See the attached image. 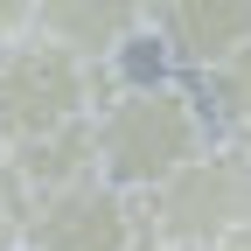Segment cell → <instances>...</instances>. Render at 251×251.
<instances>
[{
    "instance_id": "obj_1",
    "label": "cell",
    "mask_w": 251,
    "mask_h": 251,
    "mask_svg": "<svg viewBox=\"0 0 251 251\" xmlns=\"http://www.w3.org/2000/svg\"><path fill=\"white\" fill-rule=\"evenodd\" d=\"M98 140H105V181L147 202L209 153V126L181 84H126L98 112Z\"/></svg>"
},
{
    "instance_id": "obj_2",
    "label": "cell",
    "mask_w": 251,
    "mask_h": 251,
    "mask_svg": "<svg viewBox=\"0 0 251 251\" xmlns=\"http://www.w3.org/2000/svg\"><path fill=\"white\" fill-rule=\"evenodd\" d=\"M112 98H119L112 70L70 56L49 35L0 49V147H14V153L35 147V140H56L77 119H98Z\"/></svg>"
},
{
    "instance_id": "obj_3",
    "label": "cell",
    "mask_w": 251,
    "mask_h": 251,
    "mask_svg": "<svg viewBox=\"0 0 251 251\" xmlns=\"http://www.w3.org/2000/svg\"><path fill=\"white\" fill-rule=\"evenodd\" d=\"M153 244L168 251H209L237 224H251V147H209L196 168H181L161 196L140 202Z\"/></svg>"
},
{
    "instance_id": "obj_4",
    "label": "cell",
    "mask_w": 251,
    "mask_h": 251,
    "mask_svg": "<svg viewBox=\"0 0 251 251\" xmlns=\"http://www.w3.org/2000/svg\"><path fill=\"white\" fill-rule=\"evenodd\" d=\"M147 216L133 196H119L112 181H91L77 196H56L28 209V251H140Z\"/></svg>"
},
{
    "instance_id": "obj_5",
    "label": "cell",
    "mask_w": 251,
    "mask_h": 251,
    "mask_svg": "<svg viewBox=\"0 0 251 251\" xmlns=\"http://www.w3.org/2000/svg\"><path fill=\"white\" fill-rule=\"evenodd\" d=\"M153 35L175 49V63L216 77L251 42V0H168L153 7Z\"/></svg>"
},
{
    "instance_id": "obj_6",
    "label": "cell",
    "mask_w": 251,
    "mask_h": 251,
    "mask_svg": "<svg viewBox=\"0 0 251 251\" xmlns=\"http://www.w3.org/2000/svg\"><path fill=\"white\" fill-rule=\"evenodd\" d=\"M105 181V140H98V119H77L63 126L56 140H35L14 153V188L35 202H56V196H77V188Z\"/></svg>"
},
{
    "instance_id": "obj_7",
    "label": "cell",
    "mask_w": 251,
    "mask_h": 251,
    "mask_svg": "<svg viewBox=\"0 0 251 251\" xmlns=\"http://www.w3.org/2000/svg\"><path fill=\"white\" fill-rule=\"evenodd\" d=\"M147 28H153V7H126V0H49V7H35V35L63 42L70 56L98 63V70Z\"/></svg>"
},
{
    "instance_id": "obj_8",
    "label": "cell",
    "mask_w": 251,
    "mask_h": 251,
    "mask_svg": "<svg viewBox=\"0 0 251 251\" xmlns=\"http://www.w3.org/2000/svg\"><path fill=\"white\" fill-rule=\"evenodd\" d=\"M216 105H224V119H230V133L237 140H251V42L216 70Z\"/></svg>"
},
{
    "instance_id": "obj_9",
    "label": "cell",
    "mask_w": 251,
    "mask_h": 251,
    "mask_svg": "<svg viewBox=\"0 0 251 251\" xmlns=\"http://www.w3.org/2000/svg\"><path fill=\"white\" fill-rule=\"evenodd\" d=\"M0 251H28V196L0 188Z\"/></svg>"
},
{
    "instance_id": "obj_10",
    "label": "cell",
    "mask_w": 251,
    "mask_h": 251,
    "mask_svg": "<svg viewBox=\"0 0 251 251\" xmlns=\"http://www.w3.org/2000/svg\"><path fill=\"white\" fill-rule=\"evenodd\" d=\"M35 35V7H21V0H0V49H14Z\"/></svg>"
},
{
    "instance_id": "obj_11",
    "label": "cell",
    "mask_w": 251,
    "mask_h": 251,
    "mask_svg": "<svg viewBox=\"0 0 251 251\" xmlns=\"http://www.w3.org/2000/svg\"><path fill=\"white\" fill-rule=\"evenodd\" d=\"M209 251H251V224H237V230H230L224 244H209Z\"/></svg>"
},
{
    "instance_id": "obj_12",
    "label": "cell",
    "mask_w": 251,
    "mask_h": 251,
    "mask_svg": "<svg viewBox=\"0 0 251 251\" xmlns=\"http://www.w3.org/2000/svg\"><path fill=\"white\" fill-rule=\"evenodd\" d=\"M0 188H14V147H0Z\"/></svg>"
},
{
    "instance_id": "obj_13",
    "label": "cell",
    "mask_w": 251,
    "mask_h": 251,
    "mask_svg": "<svg viewBox=\"0 0 251 251\" xmlns=\"http://www.w3.org/2000/svg\"><path fill=\"white\" fill-rule=\"evenodd\" d=\"M140 251H168V244H153V237H147V244H140Z\"/></svg>"
}]
</instances>
